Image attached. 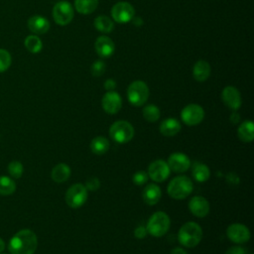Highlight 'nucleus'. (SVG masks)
Instances as JSON below:
<instances>
[{
    "label": "nucleus",
    "instance_id": "f257e3e1",
    "mask_svg": "<svg viewBox=\"0 0 254 254\" xmlns=\"http://www.w3.org/2000/svg\"><path fill=\"white\" fill-rule=\"evenodd\" d=\"M38 246V238L31 229H22L12 236L9 241L11 254H34Z\"/></svg>",
    "mask_w": 254,
    "mask_h": 254
},
{
    "label": "nucleus",
    "instance_id": "f03ea898",
    "mask_svg": "<svg viewBox=\"0 0 254 254\" xmlns=\"http://www.w3.org/2000/svg\"><path fill=\"white\" fill-rule=\"evenodd\" d=\"M202 238L201 227L193 221L185 223L179 230L178 239L179 242L188 248L195 247Z\"/></svg>",
    "mask_w": 254,
    "mask_h": 254
},
{
    "label": "nucleus",
    "instance_id": "7ed1b4c3",
    "mask_svg": "<svg viewBox=\"0 0 254 254\" xmlns=\"http://www.w3.org/2000/svg\"><path fill=\"white\" fill-rule=\"evenodd\" d=\"M193 185L187 176H179L174 178L168 186V194L175 199H183L190 194Z\"/></svg>",
    "mask_w": 254,
    "mask_h": 254
},
{
    "label": "nucleus",
    "instance_id": "20e7f679",
    "mask_svg": "<svg viewBox=\"0 0 254 254\" xmlns=\"http://www.w3.org/2000/svg\"><path fill=\"white\" fill-rule=\"evenodd\" d=\"M170 217L164 211H157L153 213L147 222V231L149 234L155 237H161L165 235L170 228Z\"/></svg>",
    "mask_w": 254,
    "mask_h": 254
},
{
    "label": "nucleus",
    "instance_id": "39448f33",
    "mask_svg": "<svg viewBox=\"0 0 254 254\" xmlns=\"http://www.w3.org/2000/svg\"><path fill=\"white\" fill-rule=\"evenodd\" d=\"M135 131L133 126L125 120L114 122L109 128L110 137L119 144H124L131 141L134 137Z\"/></svg>",
    "mask_w": 254,
    "mask_h": 254
},
{
    "label": "nucleus",
    "instance_id": "423d86ee",
    "mask_svg": "<svg viewBox=\"0 0 254 254\" xmlns=\"http://www.w3.org/2000/svg\"><path fill=\"white\" fill-rule=\"evenodd\" d=\"M127 97L134 106H142L149 97V87L142 80L131 82L127 88Z\"/></svg>",
    "mask_w": 254,
    "mask_h": 254
},
{
    "label": "nucleus",
    "instance_id": "0eeeda50",
    "mask_svg": "<svg viewBox=\"0 0 254 254\" xmlns=\"http://www.w3.org/2000/svg\"><path fill=\"white\" fill-rule=\"evenodd\" d=\"M87 199V190L82 184L72 185L65 192V202L69 207L78 208Z\"/></svg>",
    "mask_w": 254,
    "mask_h": 254
},
{
    "label": "nucleus",
    "instance_id": "6e6552de",
    "mask_svg": "<svg viewBox=\"0 0 254 254\" xmlns=\"http://www.w3.org/2000/svg\"><path fill=\"white\" fill-rule=\"evenodd\" d=\"M53 17L60 26L69 24L73 18V9L67 1H60L53 8Z\"/></svg>",
    "mask_w": 254,
    "mask_h": 254
},
{
    "label": "nucleus",
    "instance_id": "1a4fd4ad",
    "mask_svg": "<svg viewBox=\"0 0 254 254\" xmlns=\"http://www.w3.org/2000/svg\"><path fill=\"white\" fill-rule=\"evenodd\" d=\"M204 117V110L198 104H189L181 111V118L186 125L195 126L199 124Z\"/></svg>",
    "mask_w": 254,
    "mask_h": 254
},
{
    "label": "nucleus",
    "instance_id": "9d476101",
    "mask_svg": "<svg viewBox=\"0 0 254 254\" xmlns=\"http://www.w3.org/2000/svg\"><path fill=\"white\" fill-rule=\"evenodd\" d=\"M135 15V10L133 6L128 2H118L111 9L112 19L119 23L125 24L130 22Z\"/></svg>",
    "mask_w": 254,
    "mask_h": 254
},
{
    "label": "nucleus",
    "instance_id": "9b49d317",
    "mask_svg": "<svg viewBox=\"0 0 254 254\" xmlns=\"http://www.w3.org/2000/svg\"><path fill=\"white\" fill-rule=\"evenodd\" d=\"M170 168L164 160H156L148 167V177L154 182L162 183L170 176Z\"/></svg>",
    "mask_w": 254,
    "mask_h": 254
},
{
    "label": "nucleus",
    "instance_id": "f8f14e48",
    "mask_svg": "<svg viewBox=\"0 0 254 254\" xmlns=\"http://www.w3.org/2000/svg\"><path fill=\"white\" fill-rule=\"evenodd\" d=\"M226 235L228 239L237 244H242L250 239L249 229L241 223H233L227 227Z\"/></svg>",
    "mask_w": 254,
    "mask_h": 254
},
{
    "label": "nucleus",
    "instance_id": "ddd939ff",
    "mask_svg": "<svg viewBox=\"0 0 254 254\" xmlns=\"http://www.w3.org/2000/svg\"><path fill=\"white\" fill-rule=\"evenodd\" d=\"M223 103L231 110L236 111L241 106V96L238 89L234 86H225L221 92Z\"/></svg>",
    "mask_w": 254,
    "mask_h": 254
},
{
    "label": "nucleus",
    "instance_id": "4468645a",
    "mask_svg": "<svg viewBox=\"0 0 254 254\" xmlns=\"http://www.w3.org/2000/svg\"><path fill=\"white\" fill-rule=\"evenodd\" d=\"M101 105L103 110L108 114H115L117 113L122 106V99L121 96L115 91H107L102 99Z\"/></svg>",
    "mask_w": 254,
    "mask_h": 254
},
{
    "label": "nucleus",
    "instance_id": "2eb2a0df",
    "mask_svg": "<svg viewBox=\"0 0 254 254\" xmlns=\"http://www.w3.org/2000/svg\"><path fill=\"white\" fill-rule=\"evenodd\" d=\"M168 166L175 173L187 172L190 167V158L184 153H173L168 159Z\"/></svg>",
    "mask_w": 254,
    "mask_h": 254
},
{
    "label": "nucleus",
    "instance_id": "dca6fc26",
    "mask_svg": "<svg viewBox=\"0 0 254 254\" xmlns=\"http://www.w3.org/2000/svg\"><path fill=\"white\" fill-rule=\"evenodd\" d=\"M189 209L194 216L202 218L209 212V203L203 196L195 195L189 201Z\"/></svg>",
    "mask_w": 254,
    "mask_h": 254
},
{
    "label": "nucleus",
    "instance_id": "f3484780",
    "mask_svg": "<svg viewBox=\"0 0 254 254\" xmlns=\"http://www.w3.org/2000/svg\"><path fill=\"white\" fill-rule=\"evenodd\" d=\"M95 52L101 58H109L113 55L115 46L113 41L106 36H100L94 43Z\"/></svg>",
    "mask_w": 254,
    "mask_h": 254
},
{
    "label": "nucleus",
    "instance_id": "a211bd4d",
    "mask_svg": "<svg viewBox=\"0 0 254 254\" xmlns=\"http://www.w3.org/2000/svg\"><path fill=\"white\" fill-rule=\"evenodd\" d=\"M28 28L34 34H45L50 29V22L41 15H34L28 20Z\"/></svg>",
    "mask_w": 254,
    "mask_h": 254
},
{
    "label": "nucleus",
    "instance_id": "6ab92c4d",
    "mask_svg": "<svg viewBox=\"0 0 254 254\" xmlns=\"http://www.w3.org/2000/svg\"><path fill=\"white\" fill-rule=\"evenodd\" d=\"M142 197L147 204L154 205L161 198V189L155 184H150L144 188L142 191Z\"/></svg>",
    "mask_w": 254,
    "mask_h": 254
},
{
    "label": "nucleus",
    "instance_id": "aec40b11",
    "mask_svg": "<svg viewBox=\"0 0 254 254\" xmlns=\"http://www.w3.org/2000/svg\"><path fill=\"white\" fill-rule=\"evenodd\" d=\"M181 123L175 118H167L160 125V132L166 137H173L181 131Z\"/></svg>",
    "mask_w": 254,
    "mask_h": 254
},
{
    "label": "nucleus",
    "instance_id": "412c9836",
    "mask_svg": "<svg viewBox=\"0 0 254 254\" xmlns=\"http://www.w3.org/2000/svg\"><path fill=\"white\" fill-rule=\"evenodd\" d=\"M192 74H193L194 79L197 81L206 80L210 74L209 64L203 60L197 61L193 65Z\"/></svg>",
    "mask_w": 254,
    "mask_h": 254
},
{
    "label": "nucleus",
    "instance_id": "4be33fe9",
    "mask_svg": "<svg viewBox=\"0 0 254 254\" xmlns=\"http://www.w3.org/2000/svg\"><path fill=\"white\" fill-rule=\"evenodd\" d=\"M237 136L243 142H252L254 139V124L251 120L242 122L237 129Z\"/></svg>",
    "mask_w": 254,
    "mask_h": 254
},
{
    "label": "nucleus",
    "instance_id": "5701e85b",
    "mask_svg": "<svg viewBox=\"0 0 254 254\" xmlns=\"http://www.w3.org/2000/svg\"><path fill=\"white\" fill-rule=\"evenodd\" d=\"M51 176L54 182L64 183L67 181L70 176V168L64 163H60L53 168Z\"/></svg>",
    "mask_w": 254,
    "mask_h": 254
},
{
    "label": "nucleus",
    "instance_id": "b1692460",
    "mask_svg": "<svg viewBox=\"0 0 254 254\" xmlns=\"http://www.w3.org/2000/svg\"><path fill=\"white\" fill-rule=\"evenodd\" d=\"M90 149L95 155H103L109 149V141L102 136L95 137L90 143Z\"/></svg>",
    "mask_w": 254,
    "mask_h": 254
},
{
    "label": "nucleus",
    "instance_id": "393cba45",
    "mask_svg": "<svg viewBox=\"0 0 254 254\" xmlns=\"http://www.w3.org/2000/svg\"><path fill=\"white\" fill-rule=\"evenodd\" d=\"M209 168L201 163H195L192 167V177L198 183H203L209 179Z\"/></svg>",
    "mask_w": 254,
    "mask_h": 254
},
{
    "label": "nucleus",
    "instance_id": "a878e982",
    "mask_svg": "<svg viewBox=\"0 0 254 254\" xmlns=\"http://www.w3.org/2000/svg\"><path fill=\"white\" fill-rule=\"evenodd\" d=\"M98 5V0H74L75 10L80 14L92 13Z\"/></svg>",
    "mask_w": 254,
    "mask_h": 254
},
{
    "label": "nucleus",
    "instance_id": "bb28decb",
    "mask_svg": "<svg viewBox=\"0 0 254 254\" xmlns=\"http://www.w3.org/2000/svg\"><path fill=\"white\" fill-rule=\"evenodd\" d=\"M94 27L101 33H110L114 29V24L109 17L99 15L94 19Z\"/></svg>",
    "mask_w": 254,
    "mask_h": 254
},
{
    "label": "nucleus",
    "instance_id": "cd10ccee",
    "mask_svg": "<svg viewBox=\"0 0 254 254\" xmlns=\"http://www.w3.org/2000/svg\"><path fill=\"white\" fill-rule=\"evenodd\" d=\"M16 190L15 182L6 176H0V195H10Z\"/></svg>",
    "mask_w": 254,
    "mask_h": 254
},
{
    "label": "nucleus",
    "instance_id": "c85d7f7f",
    "mask_svg": "<svg viewBox=\"0 0 254 254\" xmlns=\"http://www.w3.org/2000/svg\"><path fill=\"white\" fill-rule=\"evenodd\" d=\"M24 45L26 47V49L32 53V54H37L39 53L42 48H43V43L41 41V39L39 37H37L36 35H30L25 39Z\"/></svg>",
    "mask_w": 254,
    "mask_h": 254
},
{
    "label": "nucleus",
    "instance_id": "c756f323",
    "mask_svg": "<svg viewBox=\"0 0 254 254\" xmlns=\"http://www.w3.org/2000/svg\"><path fill=\"white\" fill-rule=\"evenodd\" d=\"M143 117L148 121V122H156L160 118V109L154 105V104H149L146 105L143 108Z\"/></svg>",
    "mask_w": 254,
    "mask_h": 254
},
{
    "label": "nucleus",
    "instance_id": "7c9ffc66",
    "mask_svg": "<svg viewBox=\"0 0 254 254\" xmlns=\"http://www.w3.org/2000/svg\"><path fill=\"white\" fill-rule=\"evenodd\" d=\"M24 167L19 161H12L8 165V173L14 179H20L23 175Z\"/></svg>",
    "mask_w": 254,
    "mask_h": 254
},
{
    "label": "nucleus",
    "instance_id": "2f4dec72",
    "mask_svg": "<svg viewBox=\"0 0 254 254\" xmlns=\"http://www.w3.org/2000/svg\"><path fill=\"white\" fill-rule=\"evenodd\" d=\"M12 63L11 55L8 51L4 49H0V72L6 71Z\"/></svg>",
    "mask_w": 254,
    "mask_h": 254
},
{
    "label": "nucleus",
    "instance_id": "473e14b6",
    "mask_svg": "<svg viewBox=\"0 0 254 254\" xmlns=\"http://www.w3.org/2000/svg\"><path fill=\"white\" fill-rule=\"evenodd\" d=\"M90 70L93 76H100L105 71V64L102 61H95L91 64Z\"/></svg>",
    "mask_w": 254,
    "mask_h": 254
},
{
    "label": "nucleus",
    "instance_id": "72a5a7b5",
    "mask_svg": "<svg viewBox=\"0 0 254 254\" xmlns=\"http://www.w3.org/2000/svg\"><path fill=\"white\" fill-rule=\"evenodd\" d=\"M149 177H148V174L145 173L144 171H139L137 173H135L132 177V181L135 185L137 186H142L144 184H146V182L148 181Z\"/></svg>",
    "mask_w": 254,
    "mask_h": 254
},
{
    "label": "nucleus",
    "instance_id": "f704fd0d",
    "mask_svg": "<svg viewBox=\"0 0 254 254\" xmlns=\"http://www.w3.org/2000/svg\"><path fill=\"white\" fill-rule=\"evenodd\" d=\"M84 187L86 188V190H96L99 189L100 187V182L97 178H89L86 182H85V185Z\"/></svg>",
    "mask_w": 254,
    "mask_h": 254
},
{
    "label": "nucleus",
    "instance_id": "c9c22d12",
    "mask_svg": "<svg viewBox=\"0 0 254 254\" xmlns=\"http://www.w3.org/2000/svg\"><path fill=\"white\" fill-rule=\"evenodd\" d=\"M147 233H148L147 228L144 227V226H142V225H139V226L136 227L135 230H134V235H135V237H137V238H139V239L144 238V237L147 235Z\"/></svg>",
    "mask_w": 254,
    "mask_h": 254
},
{
    "label": "nucleus",
    "instance_id": "e433bc0d",
    "mask_svg": "<svg viewBox=\"0 0 254 254\" xmlns=\"http://www.w3.org/2000/svg\"><path fill=\"white\" fill-rule=\"evenodd\" d=\"M225 254H245V249L241 246H232L226 250Z\"/></svg>",
    "mask_w": 254,
    "mask_h": 254
},
{
    "label": "nucleus",
    "instance_id": "4c0bfd02",
    "mask_svg": "<svg viewBox=\"0 0 254 254\" xmlns=\"http://www.w3.org/2000/svg\"><path fill=\"white\" fill-rule=\"evenodd\" d=\"M115 87H116V82H115L114 79L108 78V79L105 80V82H104V88H105L107 91H112Z\"/></svg>",
    "mask_w": 254,
    "mask_h": 254
},
{
    "label": "nucleus",
    "instance_id": "58836bf2",
    "mask_svg": "<svg viewBox=\"0 0 254 254\" xmlns=\"http://www.w3.org/2000/svg\"><path fill=\"white\" fill-rule=\"evenodd\" d=\"M230 121L233 124H237L240 121V116L238 113H236L235 111H233V113L230 115Z\"/></svg>",
    "mask_w": 254,
    "mask_h": 254
},
{
    "label": "nucleus",
    "instance_id": "ea45409f",
    "mask_svg": "<svg viewBox=\"0 0 254 254\" xmlns=\"http://www.w3.org/2000/svg\"><path fill=\"white\" fill-rule=\"evenodd\" d=\"M170 254H188L183 248H180V247H178V248H174V249H172V251H171V253Z\"/></svg>",
    "mask_w": 254,
    "mask_h": 254
},
{
    "label": "nucleus",
    "instance_id": "a19ab883",
    "mask_svg": "<svg viewBox=\"0 0 254 254\" xmlns=\"http://www.w3.org/2000/svg\"><path fill=\"white\" fill-rule=\"evenodd\" d=\"M4 248H5V242L2 238H0V253L4 250Z\"/></svg>",
    "mask_w": 254,
    "mask_h": 254
},
{
    "label": "nucleus",
    "instance_id": "79ce46f5",
    "mask_svg": "<svg viewBox=\"0 0 254 254\" xmlns=\"http://www.w3.org/2000/svg\"><path fill=\"white\" fill-rule=\"evenodd\" d=\"M4 254H5V253H4Z\"/></svg>",
    "mask_w": 254,
    "mask_h": 254
}]
</instances>
